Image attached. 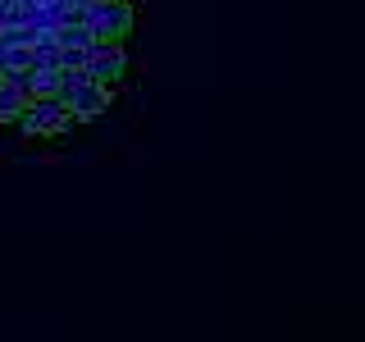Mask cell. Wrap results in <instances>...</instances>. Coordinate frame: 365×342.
Segmentation results:
<instances>
[{"label":"cell","mask_w":365,"mask_h":342,"mask_svg":"<svg viewBox=\"0 0 365 342\" xmlns=\"http://www.w3.org/2000/svg\"><path fill=\"white\" fill-rule=\"evenodd\" d=\"M83 28L91 32V41L123 46V37H128V28H133V5L128 0H87Z\"/></svg>","instance_id":"6da1fadb"},{"label":"cell","mask_w":365,"mask_h":342,"mask_svg":"<svg viewBox=\"0 0 365 342\" xmlns=\"http://www.w3.org/2000/svg\"><path fill=\"white\" fill-rule=\"evenodd\" d=\"M68 123H73V114H68L60 96H32L28 110L19 114V128L28 137H60Z\"/></svg>","instance_id":"7a4b0ae2"},{"label":"cell","mask_w":365,"mask_h":342,"mask_svg":"<svg viewBox=\"0 0 365 342\" xmlns=\"http://www.w3.org/2000/svg\"><path fill=\"white\" fill-rule=\"evenodd\" d=\"M83 78L114 91L123 78H128V51H123V46H110V41H96V46H91V60L83 68Z\"/></svg>","instance_id":"3957f363"},{"label":"cell","mask_w":365,"mask_h":342,"mask_svg":"<svg viewBox=\"0 0 365 342\" xmlns=\"http://www.w3.org/2000/svg\"><path fill=\"white\" fill-rule=\"evenodd\" d=\"M60 100L68 105V114H73V123H91V119H101V114L110 110V100H114V91L110 87H101V83H73V87H64L60 91Z\"/></svg>","instance_id":"277c9868"},{"label":"cell","mask_w":365,"mask_h":342,"mask_svg":"<svg viewBox=\"0 0 365 342\" xmlns=\"http://www.w3.org/2000/svg\"><path fill=\"white\" fill-rule=\"evenodd\" d=\"M28 91H19L14 83H5V78H0V119H9V123H19V114L28 110Z\"/></svg>","instance_id":"5b68a950"},{"label":"cell","mask_w":365,"mask_h":342,"mask_svg":"<svg viewBox=\"0 0 365 342\" xmlns=\"http://www.w3.org/2000/svg\"><path fill=\"white\" fill-rule=\"evenodd\" d=\"M14 68H32V46H5V73H14Z\"/></svg>","instance_id":"8992f818"},{"label":"cell","mask_w":365,"mask_h":342,"mask_svg":"<svg viewBox=\"0 0 365 342\" xmlns=\"http://www.w3.org/2000/svg\"><path fill=\"white\" fill-rule=\"evenodd\" d=\"M0 73H5V46H0Z\"/></svg>","instance_id":"52a82bcc"}]
</instances>
